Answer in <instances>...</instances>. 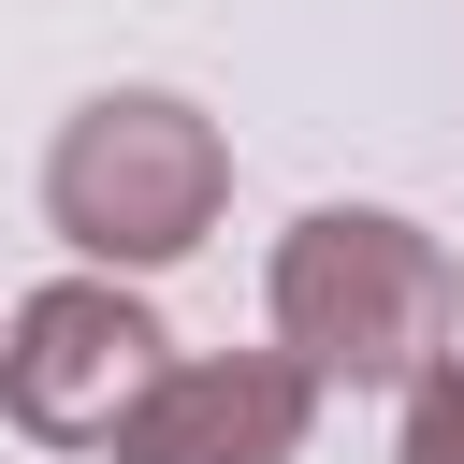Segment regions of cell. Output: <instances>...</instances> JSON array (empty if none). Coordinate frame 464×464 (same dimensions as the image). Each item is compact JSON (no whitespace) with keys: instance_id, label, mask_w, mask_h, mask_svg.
Segmentation results:
<instances>
[{"instance_id":"cell-1","label":"cell","mask_w":464,"mask_h":464,"mask_svg":"<svg viewBox=\"0 0 464 464\" xmlns=\"http://www.w3.org/2000/svg\"><path fill=\"white\" fill-rule=\"evenodd\" d=\"M261 304H276V362L304 392H406L464 334V261L392 203H304L276 232Z\"/></svg>"},{"instance_id":"cell-2","label":"cell","mask_w":464,"mask_h":464,"mask_svg":"<svg viewBox=\"0 0 464 464\" xmlns=\"http://www.w3.org/2000/svg\"><path fill=\"white\" fill-rule=\"evenodd\" d=\"M218 203H232V145H218V116L203 102H174V87H102V102H72L58 116V145H44V232L87 261V276H160V261H188L203 232H218Z\"/></svg>"},{"instance_id":"cell-3","label":"cell","mask_w":464,"mask_h":464,"mask_svg":"<svg viewBox=\"0 0 464 464\" xmlns=\"http://www.w3.org/2000/svg\"><path fill=\"white\" fill-rule=\"evenodd\" d=\"M174 334L145 319V290L116 276H44L14 319H0V420L29 450H116V420L160 392Z\"/></svg>"},{"instance_id":"cell-4","label":"cell","mask_w":464,"mask_h":464,"mask_svg":"<svg viewBox=\"0 0 464 464\" xmlns=\"http://www.w3.org/2000/svg\"><path fill=\"white\" fill-rule=\"evenodd\" d=\"M319 420V392L276 362V348H174L160 392L116 420L102 464H290Z\"/></svg>"},{"instance_id":"cell-5","label":"cell","mask_w":464,"mask_h":464,"mask_svg":"<svg viewBox=\"0 0 464 464\" xmlns=\"http://www.w3.org/2000/svg\"><path fill=\"white\" fill-rule=\"evenodd\" d=\"M392 464H464V348H450L435 377H406V435H392Z\"/></svg>"}]
</instances>
